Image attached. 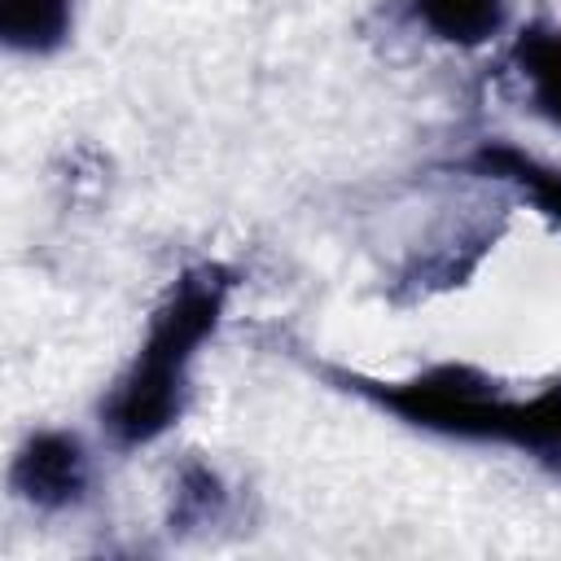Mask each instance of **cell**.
Wrapping results in <instances>:
<instances>
[{"label": "cell", "instance_id": "cell-1", "mask_svg": "<svg viewBox=\"0 0 561 561\" xmlns=\"http://www.w3.org/2000/svg\"><path fill=\"white\" fill-rule=\"evenodd\" d=\"M316 373L329 386L364 399L368 408L403 421L408 430L508 447L561 478V381H548L543 390L517 399L469 364H434L412 377H368L337 364H316Z\"/></svg>", "mask_w": 561, "mask_h": 561}, {"label": "cell", "instance_id": "cell-2", "mask_svg": "<svg viewBox=\"0 0 561 561\" xmlns=\"http://www.w3.org/2000/svg\"><path fill=\"white\" fill-rule=\"evenodd\" d=\"M232 285L237 280L224 263L184 267L167 285V294L149 311L136 355L127 359V368L114 377V386L96 408V421L114 447L123 451L149 447L184 416L193 390V364L202 346L215 337Z\"/></svg>", "mask_w": 561, "mask_h": 561}, {"label": "cell", "instance_id": "cell-3", "mask_svg": "<svg viewBox=\"0 0 561 561\" xmlns=\"http://www.w3.org/2000/svg\"><path fill=\"white\" fill-rule=\"evenodd\" d=\"M9 486L39 513H66L88 500L92 456L75 430H31L13 451Z\"/></svg>", "mask_w": 561, "mask_h": 561}, {"label": "cell", "instance_id": "cell-4", "mask_svg": "<svg viewBox=\"0 0 561 561\" xmlns=\"http://www.w3.org/2000/svg\"><path fill=\"white\" fill-rule=\"evenodd\" d=\"M465 167L482 180H500V184L517 188L543 219H552L561 228V167H552V162H543V158H535L508 140H482L465 158Z\"/></svg>", "mask_w": 561, "mask_h": 561}, {"label": "cell", "instance_id": "cell-5", "mask_svg": "<svg viewBox=\"0 0 561 561\" xmlns=\"http://www.w3.org/2000/svg\"><path fill=\"white\" fill-rule=\"evenodd\" d=\"M408 18L456 48L491 44L508 22V0H408Z\"/></svg>", "mask_w": 561, "mask_h": 561}, {"label": "cell", "instance_id": "cell-6", "mask_svg": "<svg viewBox=\"0 0 561 561\" xmlns=\"http://www.w3.org/2000/svg\"><path fill=\"white\" fill-rule=\"evenodd\" d=\"M522 88H526V101L530 110L561 127V26H526L517 39H513V53H508Z\"/></svg>", "mask_w": 561, "mask_h": 561}, {"label": "cell", "instance_id": "cell-7", "mask_svg": "<svg viewBox=\"0 0 561 561\" xmlns=\"http://www.w3.org/2000/svg\"><path fill=\"white\" fill-rule=\"evenodd\" d=\"M75 31V0H0V39L9 53L48 57Z\"/></svg>", "mask_w": 561, "mask_h": 561}, {"label": "cell", "instance_id": "cell-8", "mask_svg": "<svg viewBox=\"0 0 561 561\" xmlns=\"http://www.w3.org/2000/svg\"><path fill=\"white\" fill-rule=\"evenodd\" d=\"M175 508H171V522H206L219 513L224 504V491H219V478L206 469V465H188L175 482Z\"/></svg>", "mask_w": 561, "mask_h": 561}]
</instances>
